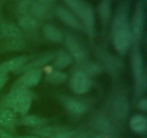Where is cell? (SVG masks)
I'll use <instances>...</instances> for the list:
<instances>
[{"instance_id": "cell-18", "label": "cell", "mask_w": 147, "mask_h": 138, "mask_svg": "<svg viewBox=\"0 0 147 138\" xmlns=\"http://www.w3.org/2000/svg\"><path fill=\"white\" fill-rule=\"evenodd\" d=\"M30 12H31L32 16L36 19L44 18L47 17L49 14L48 7L41 4L37 0L33 1Z\"/></svg>"}, {"instance_id": "cell-14", "label": "cell", "mask_w": 147, "mask_h": 138, "mask_svg": "<svg viewBox=\"0 0 147 138\" xmlns=\"http://www.w3.org/2000/svg\"><path fill=\"white\" fill-rule=\"evenodd\" d=\"M0 33L9 38L20 39L22 37L21 30L12 23H3L0 25Z\"/></svg>"}, {"instance_id": "cell-26", "label": "cell", "mask_w": 147, "mask_h": 138, "mask_svg": "<svg viewBox=\"0 0 147 138\" xmlns=\"http://www.w3.org/2000/svg\"><path fill=\"white\" fill-rule=\"evenodd\" d=\"M99 70H100V68H99V67L98 66H96V65H89L88 67L87 68V71H88V73L87 74H92V75H96V73H98Z\"/></svg>"}, {"instance_id": "cell-5", "label": "cell", "mask_w": 147, "mask_h": 138, "mask_svg": "<svg viewBox=\"0 0 147 138\" xmlns=\"http://www.w3.org/2000/svg\"><path fill=\"white\" fill-rule=\"evenodd\" d=\"M55 13L56 16L68 27L79 30L83 29V25L78 17L71 11L65 8L63 6L56 7L55 8Z\"/></svg>"}, {"instance_id": "cell-8", "label": "cell", "mask_w": 147, "mask_h": 138, "mask_svg": "<svg viewBox=\"0 0 147 138\" xmlns=\"http://www.w3.org/2000/svg\"><path fill=\"white\" fill-rule=\"evenodd\" d=\"M65 44L72 56L78 60H81L86 56V51L83 45L75 37L68 35L65 40Z\"/></svg>"}, {"instance_id": "cell-21", "label": "cell", "mask_w": 147, "mask_h": 138, "mask_svg": "<svg viewBox=\"0 0 147 138\" xmlns=\"http://www.w3.org/2000/svg\"><path fill=\"white\" fill-rule=\"evenodd\" d=\"M38 23L37 19L27 14L23 15L19 21L20 27L27 30H32L37 28L38 27Z\"/></svg>"}, {"instance_id": "cell-4", "label": "cell", "mask_w": 147, "mask_h": 138, "mask_svg": "<svg viewBox=\"0 0 147 138\" xmlns=\"http://www.w3.org/2000/svg\"><path fill=\"white\" fill-rule=\"evenodd\" d=\"M70 86L75 93L84 94L91 86V81L88 75L84 71H78L73 75L70 79Z\"/></svg>"}, {"instance_id": "cell-19", "label": "cell", "mask_w": 147, "mask_h": 138, "mask_svg": "<svg viewBox=\"0 0 147 138\" xmlns=\"http://www.w3.org/2000/svg\"><path fill=\"white\" fill-rule=\"evenodd\" d=\"M65 105L70 112L76 114H81L86 111L85 105L80 101L76 99H67L65 102Z\"/></svg>"}, {"instance_id": "cell-16", "label": "cell", "mask_w": 147, "mask_h": 138, "mask_svg": "<svg viewBox=\"0 0 147 138\" xmlns=\"http://www.w3.org/2000/svg\"><path fill=\"white\" fill-rule=\"evenodd\" d=\"M46 119L42 116H37V115H23L18 121L19 124L24 126H36L39 127L46 123Z\"/></svg>"}, {"instance_id": "cell-11", "label": "cell", "mask_w": 147, "mask_h": 138, "mask_svg": "<svg viewBox=\"0 0 147 138\" xmlns=\"http://www.w3.org/2000/svg\"><path fill=\"white\" fill-rule=\"evenodd\" d=\"M17 115L14 111L9 108L0 109V127L11 129L17 123Z\"/></svg>"}, {"instance_id": "cell-25", "label": "cell", "mask_w": 147, "mask_h": 138, "mask_svg": "<svg viewBox=\"0 0 147 138\" xmlns=\"http://www.w3.org/2000/svg\"><path fill=\"white\" fill-rule=\"evenodd\" d=\"M73 132H69V131H67L65 129V130L53 135V137H51L50 138H71L73 137Z\"/></svg>"}, {"instance_id": "cell-15", "label": "cell", "mask_w": 147, "mask_h": 138, "mask_svg": "<svg viewBox=\"0 0 147 138\" xmlns=\"http://www.w3.org/2000/svg\"><path fill=\"white\" fill-rule=\"evenodd\" d=\"M111 0H100L98 7V12L99 17L103 23V24L106 25L111 17Z\"/></svg>"}, {"instance_id": "cell-2", "label": "cell", "mask_w": 147, "mask_h": 138, "mask_svg": "<svg viewBox=\"0 0 147 138\" xmlns=\"http://www.w3.org/2000/svg\"><path fill=\"white\" fill-rule=\"evenodd\" d=\"M72 12L81 21L83 29L89 37H93L95 32L94 11L84 0H63Z\"/></svg>"}, {"instance_id": "cell-13", "label": "cell", "mask_w": 147, "mask_h": 138, "mask_svg": "<svg viewBox=\"0 0 147 138\" xmlns=\"http://www.w3.org/2000/svg\"><path fill=\"white\" fill-rule=\"evenodd\" d=\"M130 128L137 134H144L147 129V119L143 115H135L129 122Z\"/></svg>"}, {"instance_id": "cell-20", "label": "cell", "mask_w": 147, "mask_h": 138, "mask_svg": "<svg viewBox=\"0 0 147 138\" xmlns=\"http://www.w3.org/2000/svg\"><path fill=\"white\" fill-rule=\"evenodd\" d=\"M67 75L60 70H53L47 74L46 80L53 85L62 84L67 80Z\"/></svg>"}, {"instance_id": "cell-6", "label": "cell", "mask_w": 147, "mask_h": 138, "mask_svg": "<svg viewBox=\"0 0 147 138\" xmlns=\"http://www.w3.org/2000/svg\"><path fill=\"white\" fill-rule=\"evenodd\" d=\"M42 71L41 69L29 70L25 72L17 81L14 83L12 88H24L28 89L39 83L42 78Z\"/></svg>"}, {"instance_id": "cell-17", "label": "cell", "mask_w": 147, "mask_h": 138, "mask_svg": "<svg viewBox=\"0 0 147 138\" xmlns=\"http://www.w3.org/2000/svg\"><path fill=\"white\" fill-rule=\"evenodd\" d=\"M53 65L57 69H64L71 63V56L66 51L62 50L55 55Z\"/></svg>"}, {"instance_id": "cell-9", "label": "cell", "mask_w": 147, "mask_h": 138, "mask_svg": "<svg viewBox=\"0 0 147 138\" xmlns=\"http://www.w3.org/2000/svg\"><path fill=\"white\" fill-rule=\"evenodd\" d=\"M132 71L136 80H140L144 77V63L142 53L138 49L134 50L131 58Z\"/></svg>"}, {"instance_id": "cell-3", "label": "cell", "mask_w": 147, "mask_h": 138, "mask_svg": "<svg viewBox=\"0 0 147 138\" xmlns=\"http://www.w3.org/2000/svg\"><path fill=\"white\" fill-rule=\"evenodd\" d=\"M145 24V9L143 1H139L136 6L132 20V37L139 39L143 34Z\"/></svg>"}, {"instance_id": "cell-10", "label": "cell", "mask_w": 147, "mask_h": 138, "mask_svg": "<svg viewBox=\"0 0 147 138\" xmlns=\"http://www.w3.org/2000/svg\"><path fill=\"white\" fill-rule=\"evenodd\" d=\"M55 55L53 53H46L36 60L30 62L28 64H24L22 68H20L17 72L18 73H25L32 70L40 69V67L47 64L55 57Z\"/></svg>"}, {"instance_id": "cell-7", "label": "cell", "mask_w": 147, "mask_h": 138, "mask_svg": "<svg viewBox=\"0 0 147 138\" xmlns=\"http://www.w3.org/2000/svg\"><path fill=\"white\" fill-rule=\"evenodd\" d=\"M28 59V56L22 55L6 60L0 64V73H8L9 72L17 71L20 68L26 64Z\"/></svg>"}, {"instance_id": "cell-29", "label": "cell", "mask_w": 147, "mask_h": 138, "mask_svg": "<svg viewBox=\"0 0 147 138\" xmlns=\"http://www.w3.org/2000/svg\"><path fill=\"white\" fill-rule=\"evenodd\" d=\"M139 108L142 111L146 112L147 110V100L146 99H143L139 101Z\"/></svg>"}, {"instance_id": "cell-12", "label": "cell", "mask_w": 147, "mask_h": 138, "mask_svg": "<svg viewBox=\"0 0 147 138\" xmlns=\"http://www.w3.org/2000/svg\"><path fill=\"white\" fill-rule=\"evenodd\" d=\"M42 33L46 40L53 43H61L64 39L61 30L51 24H45L43 26Z\"/></svg>"}, {"instance_id": "cell-23", "label": "cell", "mask_w": 147, "mask_h": 138, "mask_svg": "<svg viewBox=\"0 0 147 138\" xmlns=\"http://www.w3.org/2000/svg\"><path fill=\"white\" fill-rule=\"evenodd\" d=\"M32 2L33 0H19L17 4L19 12L24 15L27 14V13L30 10Z\"/></svg>"}, {"instance_id": "cell-31", "label": "cell", "mask_w": 147, "mask_h": 138, "mask_svg": "<svg viewBox=\"0 0 147 138\" xmlns=\"http://www.w3.org/2000/svg\"><path fill=\"white\" fill-rule=\"evenodd\" d=\"M14 138H41L38 136H32V135H24V136L14 137Z\"/></svg>"}, {"instance_id": "cell-30", "label": "cell", "mask_w": 147, "mask_h": 138, "mask_svg": "<svg viewBox=\"0 0 147 138\" xmlns=\"http://www.w3.org/2000/svg\"><path fill=\"white\" fill-rule=\"evenodd\" d=\"M37 1H39L41 4H44V5L49 7V6L52 5L54 2H55L56 0H37Z\"/></svg>"}, {"instance_id": "cell-24", "label": "cell", "mask_w": 147, "mask_h": 138, "mask_svg": "<svg viewBox=\"0 0 147 138\" xmlns=\"http://www.w3.org/2000/svg\"><path fill=\"white\" fill-rule=\"evenodd\" d=\"M127 110V105L126 103L123 101H118L116 103V106H115V111L116 112V114L118 116H123L126 113Z\"/></svg>"}, {"instance_id": "cell-27", "label": "cell", "mask_w": 147, "mask_h": 138, "mask_svg": "<svg viewBox=\"0 0 147 138\" xmlns=\"http://www.w3.org/2000/svg\"><path fill=\"white\" fill-rule=\"evenodd\" d=\"M8 80V73H0V90L5 86Z\"/></svg>"}, {"instance_id": "cell-28", "label": "cell", "mask_w": 147, "mask_h": 138, "mask_svg": "<svg viewBox=\"0 0 147 138\" xmlns=\"http://www.w3.org/2000/svg\"><path fill=\"white\" fill-rule=\"evenodd\" d=\"M0 138H14L12 135L3 128L0 127Z\"/></svg>"}, {"instance_id": "cell-1", "label": "cell", "mask_w": 147, "mask_h": 138, "mask_svg": "<svg viewBox=\"0 0 147 138\" xmlns=\"http://www.w3.org/2000/svg\"><path fill=\"white\" fill-rule=\"evenodd\" d=\"M112 37L116 50L121 53L127 51L132 38L127 11L120 9L115 16L112 25Z\"/></svg>"}, {"instance_id": "cell-32", "label": "cell", "mask_w": 147, "mask_h": 138, "mask_svg": "<svg viewBox=\"0 0 147 138\" xmlns=\"http://www.w3.org/2000/svg\"><path fill=\"white\" fill-rule=\"evenodd\" d=\"M144 1H146V0H144Z\"/></svg>"}, {"instance_id": "cell-22", "label": "cell", "mask_w": 147, "mask_h": 138, "mask_svg": "<svg viewBox=\"0 0 147 138\" xmlns=\"http://www.w3.org/2000/svg\"><path fill=\"white\" fill-rule=\"evenodd\" d=\"M65 130L64 129L60 127H38L36 128L34 130H33L34 134H35L36 136L38 137H53V135H56V134L59 133V132H62V131Z\"/></svg>"}]
</instances>
